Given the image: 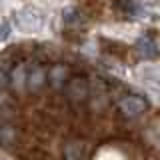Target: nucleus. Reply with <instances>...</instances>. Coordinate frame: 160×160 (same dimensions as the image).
Segmentation results:
<instances>
[{"mask_svg":"<svg viewBox=\"0 0 160 160\" xmlns=\"http://www.w3.org/2000/svg\"><path fill=\"white\" fill-rule=\"evenodd\" d=\"M66 88V96L72 100V102H84L90 96V86H88V80L82 76H74L68 78V82L64 84Z\"/></svg>","mask_w":160,"mask_h":160,"instance_id":"f257e3e1","label":"nucleus"},{"mask_svg":"<svg viewBox=\"0 0 160 160\" xmlns=\"http://www.w3.org/2000/svg\"><path fill=\"white\" fill-rule=\"evenodd\" d=\"M118 108H120V112H122L126 118H136V116H140V114L148 108V104H146V100H144L142 96L128 94V96L120 98Z\"/></svg>","mask_w":160,"mask_h":160,"instance_id":"f03ea898","label":"nucleus"},{"mask_svg":"<svg viewBox=\"0 0 160 160\" xmlns=\"http://www.w3.org/2000/svg\"><path fill=\"white\" fill-rule=\"evenodd\" d=\"M136 52L142 58H154L158 56V42L154 40V36L150 34H144L136 40Z\"/></svg>","mask_w":160,"mask_h":160,"instance_id":"7ed1b4c3","label":"nucleus"},{"mask_svg":"<svg viewBox=\"0 0 160 160\" xmlns=\"http://www.w3.org/2000/svg\"><path fill=\"white\" fill-rule=\"evenodd\" d=\"M48 82V72L42 66H34L32 70H28V80H26V86L30 92H38L44 84Z\"/></svg>","mask_w":160,"mask_h":160,"instance_id":"20e7f679","label":"nucleus"},{"mask_svg":"<svg viewBox=\"0 0 160 160\" xmlns=\"http://www.w3.org/2000/svg\"><path fill=\"white\" fill-rule=\"evenodd\" d=\"M48 82L52 84V88H64V84L68 82V68L64 64H54L48 70Z\"/></svg>","mask_w":160,"mask_h":160,"instance_id":"39448f33","label":"nucleus"},{"mask_svg":"<svg viewBox=\"0 0 160 160\" xmlns=\"http://www.w3.org/2000/svg\"><path fill=\"white\" fill-rule=\"evenodd\" d=\"M26 80H28V70L24 64H18V66L12 68V74H10V84H12L14 90H22L26 86Z\"/></svg>","mask_w":160,"mask_h":160,"instance_id":"423d86ee","label":"nucleus"},{"mask_svg":"<svg viewBox=\"0 0 160 160\" xmlns=\"http://www.w3.org/2000/svg\"><path fill=\"white\" fill-rule=\"evenodd\" d=\"M84 156V144L80 140H72L64 148V158L66 160H82Z\"/></svg>","mask_w":160,"mask_h":160,"instance_id":"0eeeda50","label":"nucleus"},{"mask_svg":"<svg viewBox=\"0 0 160 160\" xmlns=\"http://www.w3.org/2000/svg\"><path fill=\"white\" fill-rule=\"evenodd\" d=\"M140 74H142V78L146 80L150 86L160 90V66H144L140 70Z\"/></svg>","mask_w":160,"mask_h":160,"instance_id":"6e6552de","label":"nucleus"},{"mask_svg":"<svg viewBox=\"0 0 160 160\" xmlns=\"http://www.w3.org/2000/svg\"><path fill=\"white\" fill-rule=\"evenodd\" d=\"M80 18H82V14H80L76 8H66V10H64V22H66L68 26H74V24H78Z\"/></svg>","mask_w":160,"mask_h":160,"instance_id":"1a4fd4ad","label":"nucleus"},{"mask_svg":"<svg viewBox=\"0 0 160 160\" xmlns=\"http://www.w3.org/2000/svg\"><path fill=\"white\" fill-rule=\"evenodd\" d=\"M14 140V130L10 128V126H4L2 130H0V144H10Z\"/></svg>","mask_w":160,"mask_h":160,"instance_id":"9d476101","label":"nucleus"},{"mask_svg":"<svg viewBox=\"0 0 160 160\" xmlns=\"http://www.w3.org/2000/svg\"><path fill=\"white\" fill-rule=\"evenodd\" d=\"M8 84H10V76L4 72V70H0V90H4Z\"/></svg>","mask_w":160,"mask_h":160,"instance_id":"9b49d317","label":"nucleus"},{"mask_svg":"<svg viewBox=\"0 0 160 160\" xmlns=\"http://www.w3.org/2000/svg\"><path fill=\"white\" fill-rule=\"evenodd\" d=\"M6 92H4V90H0V106H4V104H6Z\"/></svg>","mask_w":160,"mask_h":160,"instance_id":"f8f14e48","label":"nucleus"},{"mask_svg":"<svg viewBox=\"0 0 160 160\" xmlns=\"http://www.w3.org/2000/svg\"><path fill=\"white\" fill-rule=\"evenodd\" d=\"M0 160H10L8 156H4V154H0Z\"/></svg>","mask_w":160,"mask_h":160,"instance_id":"ddd939ff","label":"nucleus"}]
</instances>
